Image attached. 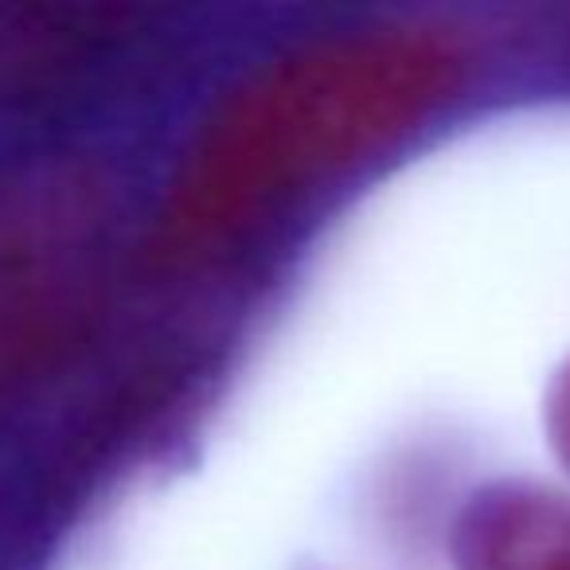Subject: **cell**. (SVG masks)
<instances>
[{
	"mask_svg": "<svg viewBox=\"0 0 570 570\" xmlns=\"http://www.w3.org/2000/svg\"><path fill=\"white\" fill-rule=\"evenodd\" d=\"M465 79L458 40L364 28L313 40L238 82L196 129L153 230L165 266H196L375 157Z\"/></svg>",
	"mask_w": 570,
	"mask_h": 570,
	"instance_id": "cell-1",
	"label": "cell"
},
{
	"mask_svg": "<svg viewBox=\"0 0 570 570\" xmlns=\"http://www.w3.org/2000/svg\"><path fill=\"white\" fill-rule=\"evenodd\" d=\"M121 191L98 160H0V391L71 360L98 328L121 258Z\"/></svg>",
	"mask_w": 570,
	"mask_h": 570,
	"instance_id": "cell-2",
	"label": "cell"
},
{
	"mask_svg": "<svg viewBox=\"0 0 570 570\" xmlns=\"http://www.w3.org/2000/svg\"><path fill=\"white\" fill-rule=\"evenodd\" d=\"M453 551L461 570H570V500L528 484L476 492Z\"/></svg>",
	"mask_w": 570,
	"mask_h": 570,
	"instance_id": "cell-3",
	"label": "cell"
},
{
	"mask_svg": "<svg viewBox=\"0 0 570 570\" xmlns=\"http://www.w3.org/2000/svg\"><path fill=\"white\" fill-rule=\"evenodd\" d=\"M547 430H551L554 453H559L570 469V364L562 367L551 395H547Z\"/></svg>",
	"mask_w": 570,
	"mask_h": 570,
	"instance_id": "cell-4",
	"label": "cell"
}]
</instances>
